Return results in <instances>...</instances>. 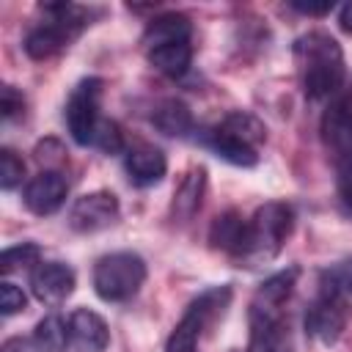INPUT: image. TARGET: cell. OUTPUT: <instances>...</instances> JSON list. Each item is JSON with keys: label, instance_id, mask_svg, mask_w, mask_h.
Wrapping results in <instances>:
<instances>
[{"label": "cell", "instance_id": "cell-1", "mask_svg": "<svg viewBox=\"0 0 352 352\" xmlns=\"http://www.w3.org/2000/svg\"><path fill=\"white\" fill-rule=\"evenodd\" d=\"M294 63L308 99H327L344 85V50L324 30L302 33L294 41Z\"/></svg>", "mask_w": 352, "mask_h": 352}, {"label": "cell", "instance_id": "cell-2", "mask_svg": "<svg viewBox=\"0 0 352 352\" xmlns=\"http://www.w3.org/2000/svg\"><path fill=\"white\" fill-rule=\"evenodd\" d=\"M267 140V126L261 118H256L248 110H231L217 124L206 126L201 132V143L212 148L220 160L250 168L258 162V148Z\"/></svg>", "mask_w": 352, "mask_h": 352}, {"label": "cell", "instance_id": "cell-3", "mask_svg": "<svg viewBox=\"0 0 352 352\" xmlns=\"http://www.w3.org/2000/svg\"><path fill=\"white\" fill-rule=\"evenodd\" d=\"M41 11L44 19L33 25L22 41L28 58L33 60H47L58 55L82 33L85 25H91V8L77 3H44Z\"/></svg>", "mask_w": 352, "mask_h": 352}, {"label": "cell", "instance_id": "cell-4", "mask_svg": "<svg viewBox=\"0 0 352 352\" xmlns=\"http://www.w3.org/2000/svg\"><path fill=\"white\" fill-rule=\"evenodd\" d=\"M319 135L338 173V198L352 212V99H336L327 104Z\"/></svg>", "mask_w": 352, "mask_h": 352}, {"label": "cell", "instance_id": "cell-5", "mask_svg": "<svg viewBox=\"0 0 352 352\" xmlns=\"http://www.w3.org/2000/svg\"><path fill=\"white\" fill-rule=\"evenodd\" d=\"M146 280V261L132 250L107 253L94 264V292L104 302L132 300Z\"/></svg>", "mask_w": 352, "mask_h": 352}, {"label": "cell", "instance_id": "cell-6", "mask_svg": "<svg viewBox=\"0 0 352 352\" xmlns=\"http://www.w3.org/2000/svg\"><path fill=\"white\" fill-rule=\"evenodd\" d=\"M228 302H231V286L228 283L201 292L187 305V311L179 319V324L173 327V333H170V338L165 344V352H195L204 330L226 314Z\"/></svg>", "mask_w": 352, "mask_h": 352}, {"label": "cell", "instance_id": "cell-7", "mask_svg": "<svg viewBox=\"0 0 352 352\" xmlns=\"http://www.w3.org/2000/svg\"><path fill=\"white\" fill-rule=\"evenodd\" d=\"M294 228V212L283 201H267L250 217V239L245 261H270L280 253Z\"/></svg>", "mask_w": 352, "mask_h": 352}, {"label": "cell", "instance_id": "cell-8", "mask_svg": "<svg viewBox=\"0 0 352 352\" xmlns=\"http://www.w3.org/2000/svg\"><path fill=\"white\" fill-rule=\"evenodd\" d=\"M102 85H104V82H102L99 77H85V80H80V82L72 88V94H69L63 118H66L69 135H72L74 143H80V146H91L94 132H96V124L102 121V116H99Z\"/></svg>", "mask_w": 352, "mask_h": 352}, {"label": "cell", "instance_id": "cell-9", "mask_svg": "<svg viewBox=\"0 0 352 352\" xmlns=\"http://www.w3.org/2000/svg\"><path fill=\"white\" fill-rule=\"evenodd\" d=\"M346 322H349V300L336 294V292L319 289L316 300L305 311V330H308V336L316 338L324 346H333L341 338Z\"/></svg>", "mask_w": 352, "mask_h": 352}, {"label": "cell", "instance_id": "cell-10", "mask_svg": "<svg viewBox=\"0 0 352 352\" xmlns=\"http://www.w3.org/2000/svg\"><path fill=\"white\" fill-rule=\"evenodd\" d=\"M118 198L110 190H94L80 195L69 209V226L80 234H94L118 220Z\"/></svg>", "mask_w": 352, "mask_h": 352}, {"label": "cell", "instance_id": "cell-11", "mask_svg": "<svg viewBox=\"0 0 352 352\" xmlns=\"http://www.w3.org/2000/svg\"><path fill=\"white\" fill-rule=\"evenodd\" d=\"M77 286V275L63 261H41L30 275V289L38 302L44 305H60L72 297Z\"/></svg>", "mask_w": 352, "mask_h": 352}, {"label": "cell", "instance_id": "cell-12", "mask_svg": "<svg viewBox=\"0 0 352 352\" xmlns=\"http://www.w3.org/2000/svg\"><path fill=\"white\" fill-rule=\"evenodd\" d=\"M66 192H69V182L60 170H41L28 182L22 201L33 214L44 217V214H55L63 206Z\"/></svg>", "mask_w": 352, "mask_h": 352}, {"label": "cell", "instance_id": "cell-13", "mask_svg": "<svg viewBox=\"0 0 352 352\" xmlns=\"http://www.w3.org/2000/svg\"><path fill=\"white\" fill-rule=\"evenodd\" d=\"M248 239H250V220H245L236 209H228L217 214L209 226V245L214 250H223L234 258L245 261L248 253Z\"/></svg>", "mask_w": 352, "mask_h": 352}, {"label": "cell", "instance_id": "cell-14", "mask_svg": "<svg viewBox=\"0 0 352 352\" xmlns=\"http://www.w3.org/2000/svg\"><path fill=\"white\" fill-rule=\"evenodd\" d=\"M248 352H292L289 336L283 330L280 311H267L250 305V344Z\"/></svg>", "mask_w": 352, "mask_h": 352}, {"label": "cell", "instance_id": "cell-15", "mask_svg": "<svg viewBox=\"0 0 352 352\" xmlns=\"http://www.w3.org/2000/svg\"><path fill=\"white\" fill-rule=\"evenodd\" d=\"M69 344L77 352H104L110 344V327L107 322L91 311V308H77L69 316Z\"/></svg>", "mask_w": 352, "mask_h": 352}, {"label": "cell", "instance_id": "cell-16", "mask_svg": "<svg viewBox=\"0 0 352 352\" xmlns=\"http://www.w3.org/2000/svg\"><path fill=\"white\" fill-rule=\"evenodd\" d=\"M204 192H206V168L204 165L187 168L173 190V198H170V220L190 223L204 204Z\"/></svg>", "mask_w": 352, "mask_h": 352}, {"label": "cell", "instance_id": "cell-17", "mask_svg": "<svg viewBox=\"0 0 352 352\" xmlns=\"http://www.w3.org/2000/svg\"><path fill=\"white\" fill-rule=\"evenodd\" d=\"M124 168L132 184L138 187H151L157 182H162L165 170H168V160L165 154L151 146V143H138L132 148H126L124 154Z\"/></svg>", "mask_w": 352, "mask_h": 352}, {"label": "cell", "instance_id": "cell-18", "mask_svg": "<svg viewBox=\"0 0 352 352\" xmlns=\"http://www.w3.org/2000/svg\"><path fill=\"white\" fill-rule=\"evenodd\" d=\"M192 36V25L184 14H160L154 16L146 30H143V47L146 52L154 47H165V44H176V41H190Z\"/></svg>", "mask_w": 352, "mask_h": 352}, {"label": "cell", "instance_id": "cell-19", "mask_svg": "<svg viewBox=\"0 0 352 352\" xmlns=\"http://www.w3.org/2000/svg\"><path fill=\"white\" fill-rule=\"evenodd\" d=\"M297 278H300V267H286V270H278L275 275H270L253 294V302L256 308H267V311H283L286 300L292 297L294 286H297Z\"/></svg>", "mask_w": 352, "mask_h": 352}, {"label": "cell", "instance_id": "cell-20", "mask_svg": "<svg viewBox=\"0 0 352 352\" xmlns=\"http://www.w3.org/2000/svg\"><path fill=\"white\" fill-rule=\"evenodd\" d=\"M151 124L162 135L184 138L187 132H192V113L182 99H162L151 113Z\"/></svg>", "mask_w": 352, "mask_h": 352}, {"label": "cell", "instance_id": "cell-21", "mask_svg": "<svg viewBox=\"0 0 352 352\" xmlns=\"http://www.w3.org/2000/svg\"><path fill=\"white\" fill-rule=\"evenodd\" d=\"M148 63L165 74V77H184L190 63H192V44L190 41H176V44H165V47H154L146 52Z\"/></svg>", "mask_w": 352, "mask_h": 352}, {"label": "cell", "instance_id": "cell-22", "mask_svg": "<svg viewBox=\"0 0 352 352\" xmlns=\"http://www.w3.org/2000/svg\"><path fill=\"white\" fill-rule=\"evenodd\" d=\"M33 341H36L38 352H63L66 349V341H69V324H63L60 316L50 314V316H44L36 324Z\"/></svg>", "mask_w": 352, "mask_h": 352}, {"label": "cell", "instance_id": "cell-23", "mask_svg": "<svg viewBox=\"0 0 352 352\" xmlns=\"http://www.w3.org/2000/svg\"><path fill=\"white\" fill-rule=\"evenodd\" d=\"M319 289H327V292H336L341 297H352V256L324 267L319 272Z\"/></svg>", "mask_w": 352, "mask_h": 352}, {"label": "cell", "instance_id": "cell-24", "mask_svg": "<svg viewBox=\"0 0 352 352\" xmlns=\"http://www.w3.org/2000/svg\"><path fill=\"white\" fill-rule=\"evenodd\" d=\"M38 258H41V248H38L36 242L11 245V248H6L3 256H0V270H3V275H11V272H16V270H28V267H33V264H41Z\"/></svg>", "mask_w": 352, "mask_h": 352}, {"label": "cell", "instance_id": "cell-25", "mask_svg": "<svg viewBox=\"0 0 352 352\" xmlns=\"http://www.w3.org/2000/svg\"><path fill=\"white\" fill-rule=\"evenodd\" d=\"M91 146H96V148L104 151V154H118V151H124V132H121V126H118L116 121H110V118H102V121L96 124V132H94Z\"/></svg>", "mask_w": 352, "mask_h": 352}, {"label": "cell", "instance_id": "cell-26", "mask_svg": "<svg viewBox=\"0 0 352 352\" xmlns=\"http://www.w3.org/2000/svg\"><path fill=\"white\" fill-rule=\"evenodd\" d=\"M25 176V162L14 148H0V187L14 190Z\"/></svg>", "mask_w": 352, "mask_h": 352}, {"label": "cell", "instance_id": "cell-27", "mask_svg": "<svg viewBox=\"0 0 352 352\" xmlns=\"http://www.w3.org/2000/svg\"><path fill=\"white\" fill-rule=\"evenodd\" d=\"M25 305H28L25 292H22L16 283L3 280V283H0V314H3V316H14V314L25 311Z\"/></svg>", "mask_w": 352, "mask_h": 352}, {"label": "cell", "instance_id": "cell-28", "mask_svg": "<svg viewBox=\"0 0 352 352\" xmlns=\"http://www.w3.org/2000/svg\"><path fill=\"white\" fill-rule=\"evenodd\" d=\"M22 113H25V96L14 85H8V82L0 85V116L6 121H11V118H16Z\"/></svg>", "mask_w": 352, "mask_h": 352}, {"label": "cell", "instance_id": "cell-29", "mask_svg": "<svg viewBox=\"0 0 352 352\" xmlns=\"http://www.w3.org/2000/svg\"><path fill=\"white\" fill-rule=\"evenodd\" d=\"M36 160L38 162H44V170H58L55 165H60L63 160H66V151L60 148V143L58 140H41L38 146H36Z\"/></svg>", "mask_w": 352, "mask_h": 352}, {"label": "cell", "instance_id": "cell-30", "mask_svg": "<svg viewBox=\"0 0 352 352\" xmlns=\"http://www.w3.org/2000/svg\"><path fill=\"white\" fill-rule=\"evenodd\" d=\"M292 8L308 16H324L333 11V3H292Z\"/></svg>", "mask_w": 352, "mask_h": 352}, {"label": "cell", "instance_id": "cell-31", "mask_svg": "<svg viewBox=\"0 0 352 352\" xmlns=\"http://www.w3.org/2000/svg\"><path fill=\"white\" fill-rule=\"evenodd\" d=\"M3 352H38V346L30 338H8L3 344Z\"/></svg>", "mask_w": 352, "mask_h": 352}, {"label": "cell", "instance_id": "cell-32", "mask_svg": "<svg viewBox=\"0 0 352 352\" xmlns=\"http://www.w3.org/2000/svg\"><path fill=\"white\" fill-rule=\"evenodd\" d=\"M338 25L344 33H352V3H344L338 8Z\"/></svg>", "mask_w": 352, "mask_h": 352}]
</instances>
